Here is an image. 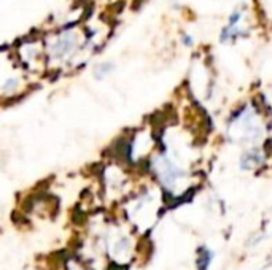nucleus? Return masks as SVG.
Wrapping results in <instances>:
<instances>
[{"label":"nucleus","mask_w":272,"mask_h":270,"mask_svg":"<svg viewBox=\"0 0 272 270\" xmlns=\"http://www.w3.org/2000/svg\"><path fill=\"white\" fill-rule=\"evenodd\" d=\"M46 65L51 67H65L69 65L81 50L88 48L86 32L80 27H62L53 34L48 40H43Z\"/></svg>","instance_id":"nucleus-1"},{"label":"nucleus","mask_w":272,"mask_h":270,"mask_svg":"<svg viewBox=\"0 0 272 270\" xmlns=\"http://www.w3.org/2000/svg\"><path fill=\"white\" fill-rule=\"evenodd\" d=\"M26 70L16 61L15 54L0 51V100L18 97L27 89Z\"/></svg>","instance_id":"nucleus-2"},{"label":"nucleus","mask_w":272,"mask_h":270,"mask_svg":"<svg viewBox=\"0 0 272 270\" xmlns=\"http://www.w3.org/2000/svg\"><path fill=\"white\" fill-rule=\"evenodd\" d=\"M15 57L21 64L24 70L29 72H41L45 70L46 65V56H45V46L41 40H22L16 46Z\"/></svg>","instance_id":"nucleus-3"},{"label":"nucleus","mask_w":272,"mask_h":270,"mask_svg":"<svg viewBox=\"0 0 272 270\" xmlns=\"http://www.w3.org/2000/svg\"><path fill=\"white\" fill-rule=\"evenodd\" d=\"M261 164V151L259 149H250V151L244 153L240 159V167L242 169H253V167H259Z\"/></svg>","instance_id":"nucleus-4"},{"label":"nucleus","mask_w":272,"mask_h":270,"mask_svg":"<svg viewBox=\"0 0 272 270\" xmlns=\"http://www.w3.org/2000/svg\"><path fill=\"white\" fill-rule=\"evenodd\" d=\"M212 254L210 251L207 250V248H201L199 250V257H197V269L199 270H207V267H209V264H210V261H212Z\"/></svg>","instance_id":"nucleus-5"},{"label":"nucleus","mask_w":272,"mask_h":270,"mask_svg":"<svg viewBox=\"0 0 272 270\" xmlns=\"http://www.w3.org/2000/svg\"><path fill=\"white\" fill-rule=\"evenodd\" d=\"M102 65H104V67H100L97 72H96V75H97L99 78H102L105 73H108V72L112 70V65H110V64H108V67H105V64H102Z\"/></svg>","instance_id":"nucleus-6"}]
</instances>
